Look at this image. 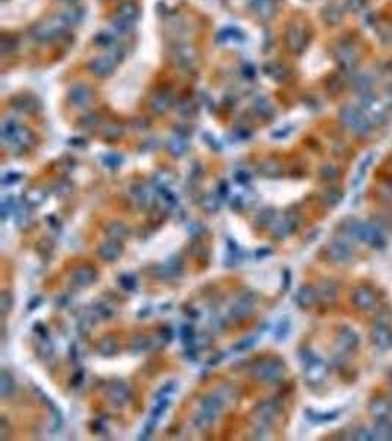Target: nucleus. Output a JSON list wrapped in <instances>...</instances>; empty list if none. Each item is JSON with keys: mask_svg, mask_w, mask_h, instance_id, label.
<instances>
[{"mask_svg": "<svg viewBox=\"0 0 392 441\" xmlns=\"http://www.w3.org/2000/svg\"><path fill=\"white\" fill-rule=\"evenodd\" d=\"M363 115V111L360 109V108H355V106H344L341 111H339V120L341 122L345 125V126H348V128H351L354 124H355V121L358 120L360 117Z\"/></svg>", "mask_w": 392, "mask_h": 441, "instance_id": "obj_13", "label": "nucleus"}, {"mask_svg": "<svg viewBox=\"0 0 392 441\" xmlns=\"http://www.w3.org/2000/svg\"><path fill=\"white\" fill-rule=\"evenodd\" d=\"M116 347H118L116 341H115L113 338H111V337L105 338V340L100 343V352H102L103 355H113V353L116 352Z\"/></svg>", "mask_w": 392, "mask_h": 441, "instance_id": "obj_28", "label": "nucleus"}, {"mask_svg": "<svg viewBox=\"0 0 392 441\" xmlns=\"http://www.w3.org/2000/svg\"><path fill=\"white\" fill-rule=\"evenodd\" d=\"M351 299H353L354 306L358 311H363V312H369V311L375 309L376 303H378V296H376L375 290L367 287V285L357 287L353 291Z\"/></svg>", "mask_w": 392, "mask_h": 441, "instance_id": "obj_3", "label": "nucleus"}, {"mask_svg": "<svg viewBox=\"0 0 392 441\" xmlns=\"http://www.w3.org/2000/svg\"><path fill=\"white\" fill-rule=\"evenodd\" d=\"M94 278H96V274H94V271L90 269V268H81V269H78V271L74 274L75 284H78L79 287L91 284V281L94 280Z\"/></svg>", "mask_w": 392, "mask_h": 441, "instance_id": "obj_21", "label": "nucleus"}, {"mask_svg": "<svg viewBox=\"0 0 392 441\" xmlns=\"http://www.w3.org/2000/svg\"><path fill=\"white\" fill-rule=\"evenodd\" d=\"M68 24L62 19V16L60 18H55V19H50V21H47V22H43V24H40L37 25L36 28H34V39H37L40 41H50L53 40V39H56L59 34H62L63 33V30H65V27H66Z\"/></svg>", "mask_w": 392, "mask_h": 441, "instance_id": "obj_2", "label": "nucleus"}, {"mask_svg": "<svg viewBox=\"0 0 392 441\" xmlns=\"http://www.w3.org/2000/svg\"><path fill=\"white\" fill-rule=\"evenodd\" d=\"M378 34L384 43H392V25L391 24H381L378 27Z\"/></svg>", "mask_w": 392, "mask_h": 441, "instance_id": "obj_30", "label": "nucleus"}, {"mask_svg": "<svg viewBox=\"0 0 392 441\" xmlns=\"http://www.w3.org/2000/svg\"><path fill=\"white\" fill-rule=\"evenodd\" d=\"M323 18L329 24H338L342 18V12L336 4H329L323 9Z\"/></svg>", "mask_w": 392, "mask_h": 441, "instance_id": "obj_22", "label": "nucleus"}, {"mask_svg": "<svg viewBox=\"0 0 392 441\" xmlns=\"http://www.w3.org/2000/svg\"><path fill=\"white\" fill-rule=\"evenodd\" d=\"M120 285L126 290H132L135 287V281L129 275H123V277H120Z\"/></svg>", "mask_w": 392, "mask_h": 441, "instance_id": "obj_39", "label": "nucleus"}, {"mask_svg": "<svg viewBox=\"0 0 392 441\" xmlns=\"http://www.w3.org/2000/svg\"><path fill=\"white\" fill-rule=\"evenodd\" d=\"M336 343L342 350L350 352V350H353L358 346V335H357V332H354L351 328L342 326L336 332Z\"/></svg>", "mask_w": 392, "mask_h": 441, "instance_id": "obj_10", "label": "nucleus"}, {"mask_svg": "<svg viewBox=\"0 0 392 441\" xmlns=\"http://www.w3.org/2000/svg\"><path fill=\"white\" fill-rule=\"evenodd\" d=\"M119 134H120V129H119L118 125H109L106 128V131H105V135L109 137V138H115V137H118Z\"/></svg>", "mask_w": 392, "mask_h": 441, "instance_id": "obj_40", "label": "nucleus"}, {"mask_svg": "<svg viewBox=\"0 0 392 441\" xmlns=\"http://www.w3.org/2000/svg\"><path fill=\"white\" fill-rule=\"evenodd\" d=\"M391 68H392V63H391Z\"/></svg>", "mask_w": 392, "mask_h": 441, "instance_id": "obj_43", "label": "nucleus"}, {"mask_svg": "<svg viewBox=\"0 0 392 441\" xmlns=\"http://www.w3.org/2000/svg\"><path fill=\"white\" fill-rule=\"evenodd\" d=\"M62 1H65V3H71V1H75V0H62Z\"/></svg>", "mask_w": 392, "mask_h": 441, "instance_id": "obj_41", "label": "nucleus"}, {"mask_svg": "<svg viewBox=\"0 0 392 441\" xmlns=\"http://www.w3.org/2000/svg\"><path fill=\"white\" fill-rule=\"evenodd\" d=\"M115 65H116L115 61H112L109 56H103V58L94 59L91 62V65H90V69L97 77H106V75H109L113 71Z\"/></svg>", "mask_w": 392, "mask_h": 441, "instance_id": "obj_12", "label": "nucleus"}, {"mask_svg": "<svg viewBox=\"0 0 392 441\" xmlns=\"http://www.w3.org/2000/svg\"><path fill=\"white\" fill-rule=\"evenodd\" d=\"M372 343L379 350H388L392 347V331L391 328L385 323H378L372 332H370Z\"/></svg>", "mask_w": 392, "mask_h": 441, "instance_id": "obj_5", "label": "nucleus"}, {"mask_svg": "<svg viewBox=\"0 0 392 441\" xmlns=\"http://www.w3.org/2000/svg\"><path fill=\"white\" fill-rule=\"evenodd\" d=\"M342 200V193L336 189H329L328 191H325L323 194V203L329 207L336 206L339 201Z\"/></svg>", "mask_w": 392, "mask_h": 441, "instance_id": "obj_25", "label": "nucleus"}, {"mask_svg": "<svg viewBox=\"0 0 392 441\" xmlns=\"http://www.w3.org/2000/svg\"><path fill=\"white\" fill-rule=\"evenodd\" d=\"M320 177L325 181H334L339 177V168L334 163H326L320 168Z\"/></svg>", "mask_w": 392, "mask_h": 441, "instance_id": "obj_24", "label": "nucleus"}, {"mask_svg": "<svg viewBox=\"0 0 392 441\" xmlns=\"http://www.w3.org/2000/svg\"><path fill=\"white\" fill-rule=\"evenodd\" d=\"M256 415L260 416V418H265V419L271 421V419H274L275 416L278 415V409H276V406H275L274 403H271V401H268V403H262V404L257 407Z\"/></svg>", "mask_w": 392, "mask_h": 441, "instance_id": "obj_23", "label": "nucleus"}, {"mask_svg": "<svg viewBox=\"0 0 392 441\" xmlns=\"http://www.w3.org/2000/svg\"><path fill=\"white\" fill-rule=\"evenodd\" d=\"M119 18L125 19V21H129L132 22L137 16H138V9L134 3L131 1H125L119 6Z\"/></svg>", "mask_w": 392, "mask_h": 441, "instance_id": "obj_18", "label": "nucleus"}, {"mask_svg": "<svg viewBox=\"0 0 392 441\" xmlns=\"http://www.w3.org/2000/svg\"><path fill=\"white\" fill-rule=\"evenodd\" d=\"M81 12H79L78 9H69V10H66L63 15H62V19L69 25V24H75V22H78L79 19H81Z\"/></svg>", "mask_w": 392, "mask_h": 441, "instance_id": "obj_33", "label": "nucleus"}, {"mask_svg": "<svg viewBox=\"0 0 392 441\" xmlns=\"http://www.w3.org/2000/svg\"><path fill=\"white\" fill-rule=\"evenodd\" d=\"M168 108H169V99H168V96H165V94L156 96V97L152 100V109H153L155 112H157V114H163Z\"/></svg>", "mask_w": 392, "mask_h": 441, "instance_id": "obj_27", "label": "nucleus"}, {"mask_svg": "<svg viewBox=\"0 0 392 441\" xmlns=\"http://www.w3.org/2000/svg\"><path fill=\"white\" fill-rule=\"evenodd\" d=\"M109 397H111V401L113 404L122 406V404H125L128 401V391L122 385H113L109 390Z\"/></svg>", "mask_w": 392, "mask_h": 441, "instance_id": "obj_19", "label": "nucleus"}, {"mask_svg": "<svg viewBox=\"0 0 392 441\" xmlns=\"http://www.w3.org/2000/svg\"><path fill=\"white\" fill-rule=\"evenodd\" d=\"M354 439L361 441L375 440V433H373V431H367V430H358V431L355 433Z\"/></svg>", "mask_w": 392, "mask_h": 441, "instance_id": "obj_35", "label": "nucleus"}, {"mask_svg": "<svg viewBox=\"0 0 392 441\" xmlns=\"http://www.w3.org/2000/svg\"><path fill=\"white\" fill-rule=\"evenodd\" d=\"M10 306H12V299L9 297L7 293H3L1 294V312L6 314L10 309Z\"/></svg>", "mask_w": 392, "mask_h": 441, "instance_id": "obj_38", "label": "nucleus"}, {"mask_svg": "<svg viewBox=\"0 0 392 441\" xmlns=\"http://www.w3.org/2000/svg\"><path fill=\"white\" fill-rule=\"evenodd\" d=\"M344 4H345V9L347 10H350L353 13H357V12H360V10L364 9L366 0H345Z\"/></svg>", "mask_w": 392, "mask_h": 441, "instance_id": "obj_34", "label": "nucleus"}, {"mask_svg": "<svg viewBox=\"0 0 392 441\" xmlns=\"http://www.w3.org/2000/svg\"><path fill=\"white\" fill-rule=\"evenodd\" d=\"M307 36L303 27L294 24L288 28L286 33V46L291 52H301L306 46Z\"/></svg>", "mask_w": 392, "mask_h": 441, "instance_id": "obj_8", "label": "nucleus"}, {"mask_svg": "<svg viewBox=\"0 0 392 441\" xmlns=\"http://www.w3.org/2000/svg\"><path fill=\"white\" fill-rule=\"evenodd\" d=\"M251 309H253V302H250V300H247V297H244L234 306L232 314L235 316H245L247 314L251 312Z\"/></svg>", "mask_w": 392, "mask_h": 441, "instance_id": "obj_26", "label": "nucleus"}, {"mask_svg": "<svg viewBox=\"0 0 392 441\" xmlns=\"http://www.w3.org/2000/svg\"><path fill=\"white\" fill-rule=\"evenodd\" d=\"M120 244L118 243V240H111L108 243H105L100 249H99V253L103 259L106 260H115L120 254Z\"/></svg>", "mask_w": 392, "mask_h": 441, "instance_id": "obj_14", "label": "nucleus"}, {"mask_svg": "<svg viewBox=\"0 0 392 441\" xmlns=\"http://www.w3.org/2000/svg\"><path fill=\"white\" fill-rule=\"evenodd\" d=\"M307 416H309L312 421H317V422H326V421H332V419H335V418L338 416V413H336V412H334V413L319 415V413H316V412H313V410H307Z\"/></svg>", "mask_w": 392, "mask_h": 441, "instance_id": "obj_32", "label": "nucleus"}, {"mask_svg": "<svg viewBox=\"0 0 392 441\" xmlns=\"http://www.w3.org/2000/svg\"><path fill=\"white\" fill-rule=\"evenodd\" d=\"M367 409H369V413L375 419H378V421L388 419L390 415L392 413V404L387 399H382V397H378V399L370 400Z\"/></svg>", "mask_w": 392, "mask_h": 441, "instance_id": "obj_9", "label": "nucleus"}, {"mask_svg": "<svg viewBox=\"0 0 392 441\" xmlns=\"http://www.w3.org/2000/svg\"><path fill=\"white\" fill-rule=\"evenodd\" d=\"M319 300V293L317 290L310 287V285H306V287H301L295 296V302L298 303L300 308L303 309H309V308H313L314 305L317 303Z\"/></svg>", "mask_w": 392, "mask_h": 441, "instance_id": "obj_11", "label": "nucleus"}, {"mask_svg": "<svg viewBox=\"0 0 392 441\" xmlns=\"http://www.w3.org/2000/svg\"><path fill=\"white\" fill-rule=\"evenodd\" d=\"M251 375L259 381H266V382L279 381L283 375V365L279 361L269 359L259 365H254Z\"/></svg>", "mask_w": 392, "mask_h": 441, "instance_id": "obj_1", "label": "nucleus"}, {"mask_svg": "<svg viewBox=\"0 0 392 441\" xmlns=\"http://www.w3.org/2000/svg\"><path fill=\"white\" fill-rule=\"evenodd\" d=\"M326 252H328V256L332 262L335 263H339V265H344V263H348L351 260V249L342 243V241H332L328 247H326Z\"/></svg>", "mask_w": 392, "mask_h": 441, "instance_id": "obj_6", "label": "nucleus"}, {"mask_svg": "<svg viewBox=\"0 0 392 441\" xmlns=\"http://www.w3.org/2000/svg\"><path fill=\"white\" fill-rule=\"evenodd\" d=\"M112 36L111 34H106V33H103V34H99L97 37H96V43H99L100 46H103V47H109L111 44H112Z\"/></svg>", "mask_w": 392, "mask_h": 441, "instance_id": "obj_37", "label": "nucleus"}, {"mask_svg": "<svg viewBox=\"0 0 392 441\" xmlns=\"http://www.w3.org/2000/svg\"><path fill=\"white\" fill-rule=\"evenodd\" d=\"M0 391H1V397H7L9 393L13 391V381L6 374H3V377H1V390Z\"/></svg>", "mask_w": 392, "mask_h": 441, "instance_id": "obj_31", "label": "nucleus"}, {"mask_svg": "<svg viewBox=\"0 0 392 441\" xmlns=\"http://www.w3.org/2000/svg\"><path fill=\"white\" fill-rule=\"evenodd\" d=\"M328 372H329V368L325 362L313 359L306 365V379L313 385L320 384L328 377Z\"/></svg>", "mask_w": 392, "mask_h": 441, "instance_id": "obj_7", "label": "nucleus"}, {"mask_svg": "<svg viewBox=\"0 0 392 441\" xmlns=\"http://www.w3.org/2000/svg\"><path fill=\"white\" fill-rule=\"evenodd\" d=\"M375 159V155L373 153H369V155H366L364 156V159L361 161L360 163V166H358V169H357V175H355V178H354L353 184L357 187V186H360L361 184V181L364 180V175L367 174V169H369V166L372 165V162Z\"/></svg>", "mask_w": 392, "mask_h": 441, "instance_id": "obj_20", "label": "nucleus"}, {"mask_svg": "<svg viewBox=\"0 0 392 441\" xmlns=\"http://www.w3.org/2000/svg\"><path fill=\"white\" fill-rule=\"evenodd\" d=\"M108 233H109V236H111L112 240H120V239L125 237V234H126V228H125L122 224H112V225L109 227Z\"/></svg>", "mask_w": 392, "mask_h": 441, "instance_id": "obj_29", "label": "nucleus"}, {"mask_svg": "<svg viewBox=\"0 0 392 441\" xmlns=\"http://www.w3.org/2000/svg\"><path fill=\"white\" fill-rule=\"evenodd\" d=\"M353 85L354 88H355L360 94H363V93H369L370 88H372V85H373V78H372L370 74H358V75H355V78H354Z\"/></svg>", "mask_w": 392, "mask_h": 441, "instance_id": "obj_16", "label": "nucleus"}, {"mask_svg": "<svg viewBox=\"0 0 392 441\" xmlns=\"http://www.w3.org/2000/svg\"><path fill=\"white\" fill-rule=\"evenodd\" d=\"M91 99V91L85 87V85H78V87H74L72 91H71V100L75 103V105H85L88 100Z\"/></svg>", "mask_w": 392, "mask_h": 441, "instance_id": "obj_17", "label": "nucleus"}, {"mask_svg": "<svg viewBox=\"0 0 392 441\" xmlns=\"http://www.w3.org/2000/svg\"><path fill=\"white\" fill-rule=\"evenodd\" d=\"M335 58L344 71H353L358 62V52L353 44H342L336 49Z\"/></svg>", "mask_w": 392, "mask_h": 441, "instance_id": "obj_4", "label": "nucleus"}, {"mask_svg": "<svg viewBox=\"0 0 392 441\" xmlns=\"http://www.w3.org/2000/svg\"><path fill=\"white\" fill-rule=\"evenodd\" d=\"M391 384H392V378H391Z\"/></svg>", "mask_w": 392, "mask_h": 441, "instance_id": "obj_42", "label": "nucleus"}, {"mask_svg": "<svg viewBox=\"0 0 392 441\" xmlns=\"http://www.w3.org/2000/svg\"><path fill=\"white\" fill-rule=\"evenodd\" d=\"M317 293H319V299H320L322 302H325V303H334V302L336 300V296H338V290H336V287H335L334 284H331V282L323 284V285L317 290Z\"/></svg>", "mask_w": 392, "mask_h": 441, "instance_id": "obj_15", "label": "nucleus"}, {"mask_svg": "<svg viewBox=\"0 0 392 441\" xmlns=\"http://www.w3.org/2000/svg\"><path fill=\"white\" fill-rule=\"evenodd\" d=\"M288 332H289V321L288 319H283V321L279 323V326H278L276 337L278 338H285Z\"/></svg>", "mask_w": 392, "mask_h": 441, "instance_id": "obj_36", "label": "nucleus"}]
</instances>
